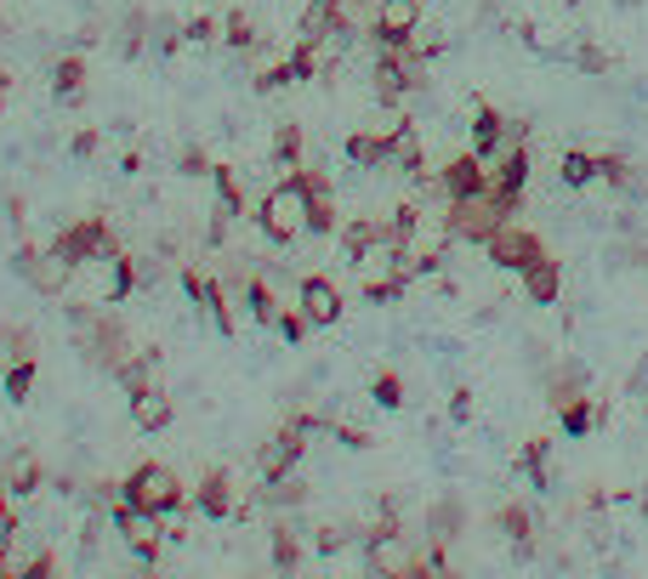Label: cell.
<instances>
[{
    "label": "cell",
    "instance_id": "obj_1",
    "mask_svg": "<svg viewBox=\"0 0 648 579\" xmlns=\"http://www.w3.org/2000/svg\"><path fill=\"white\" fill-rule=\"evenodd\" d=\"M257 222H262V234L273 244H290V239H302L308 234V222H313V171H290L285 182H273L262 193V205H257Z\"/></svg>",
    "mask_w": 648,
    "mask_h": 579
},
{
    "label": "cell",
    "instance_id": "obj_2",
    "mask_svg": "<svg viewBox=\"0 0 648 579\" xmlns=\"http://www.w3.org/2000/svg\"><path fill=\"white\" fill-rule=\"evenodd\" d=\"M120 500H132V506H142V512L171 517V512H183V506H188V489H183V477L171 471V466L142 461V466L126 477V483H120Z\"/></svg>",
    "mask_w": 648,
    "mask_h": 579
},
{
    "label": "cell",
    "instance_id": "obj_3",
    "mask_svg": "<svg viewBox=\"0 0 648 579\" xmlns=\"http://www.w3.org/2000/svg\"><path fill=\"white\" fill-rule=\"evenodd\" d=\"M74 330H80V352H86L97 369L120 375V364L132 358L126 330H120V318H114V313H86V307H74Z\"/></svg>",
    "mask_w": 648,
    "mask_h": 579
},
{
    "label": "cell",
    "instance_id": "obj_4",
    "mask_svg": "<svg viewBox=\"0 0 648 579\" xmlns=\"http://www.w3.org/2000/svg\"><path fill=\"white\" fill-rule=\"evenodd\" d=\"M501 222H512V205H501L489 188L472 193V199H450V239H466V244H484Z\"/></svg>",
    "mask_w": 648,
    "mask_h": 579
},
{
    "label": "cell",
    "instance_id": "obj_5",
    "mask_svg": "<svg viewBox=\"0 0 648 579\" xmlns=\"http://www.w3.org/2000/svg\"><path fill=\"white\" fill-rule=\"evenodd\" d=\"M12 267H17V279H29V290H40V295H63L68 273H74V262L63 250H35V244H17Z\"/></svg>",
    "mask_w": 648,
    "mask_h": 579
},
{
    "label": "cell",
    "instance_id": "obj_6",
    "mask_svg": "<svg viewBox=\"0 0 648 579\" xmlns=\"http://www.w3.org/2000/svg\"><path fill=\"white\" fill-rule=\"evenodd\" d=\"M484 250H489V262H495V267L518 273V279H523V273H529L540 256H546V244H540L529 228H518V222H501V228H495V234L484 239Z\"/></svg>",
    "mask_w": 648,
    "mask_h": 579
},
{
    "label": "cell",
    "instance_id": "obj_7",
    "mask_svg": "<svg viewBox=\"0 0 648 579\" xmlns=\"http://www.w3.org/2000/svg\"><path fill=\"white\" fill-rule=\"evenodd\" d=\"M52 250H63L74 267H80V262H109V256H120L114 228H109L103 216H86V222H74V228H63Z\"/></svg>",
    "mask_w": 648,
    "mask_h": 579
},
{
    "label": "cell",
    "instance_id": "obj_8",
    "mask_svg": "<svg viewBox=\"0 0 648 579\" xmlns=\"http://www.w3.org/2000/svg\"><path fill=\"white\" fill-rule=\"evenodd\" d=\"M114 528H120V540H126L142 563L160 557V545H165V517L160 512H142V506H132V500H120V506H114Z\"/></svg>",
    "mask_w": 648,
    "mask_h": 579
},
{
    "label": "cell",
    "instance_id": "obj_9",
    "mask_svg": "<svg viewBox=\"0 0 648 579\" xmlns=\"http://www.w3.org/2000/svg\"><path fill=\"white\" fill-rule=\"evenodd\" d=\"M296 307L308 313L313 330L336 324V318H341V290H336V279H324V273H308V279L296 285Z\"/></svg>",
    "mask_w": 648,
    "mask_h": 579
},
{
    "label": "cell",
    "instance_id": "obj_10",
    "mask_svg": "<svg viewBox=\"0 0 648 579\" xmlns=\"http://www.w3.org/2000/svg\"><path fill=\"white\" fill-rule=\"evenodd\" d=\"M183 290L205 307V318L216 324V336H234V307H228V290H222L211 273H199V267H183Z\"/></svg>",
    "mask_w": 648,
    "mask_h": 579
},
{
    "label": "cell",
    "instance_id": "obj_11",
    "mask_svg": "<svg viewBox=\"0 0 648 579\" xmlns=\"http://www.w3.org/2000/svg\"><path fill=\"white\" fill-rule=\"evenodd\" d=\"M421 29V0H376V40L404 46Z\"/></svg>",
    "mask_w": 648,
    "mask_h": 579
},
{
    "label": "cell",
    "instance_id": "obj_12",
    "mask_svg": "<svg viewBox=\"0 0 648 579\" xmlns=\"http://www.w3.org/2000/svg\"><path fill=\"white\" fill-rule=\"evenodd\" d=\"M512 137V119L495 109V103H478L472 109V154H484V160H501V148Z\"/></svg>",
    "mask_w": 648,
    "mask_h": 579
},
{
    "label": "cell",
    "instance_id": "obj_13",
    "mask_svg": "<svg viewBox=\"0 0 648 579\" xmlns=\"http://www.w3.org/2000/svg\"><path fill=\"white\" fill-rule=\"evenodd\" d=\"M438 188H444V199H472V193H484V188H489L484 154H456L450 165H444Z\"/></svg>",
    "mask_w": 648,
    "mask_h": 579
},
{
    "label": "cell",
    "instance_id": "obj_14",
    "mask_svg": "<svg viewBox=\"0 0 648 579\" xmlns=\"http://www.w3.org/2000/svg\"><path fill=\"white\" fill-rule=\"evenodd\" d=\"M194 506L205 512V517H216V523H222V517H234V512H239V506H234V477L222 471V466H211L205 477H199V494H194Z\"/></svg>",
    "mask_w": 648,
    "mask_h": 579
},
{
    "label": "cell",
    "instance_id": "obj_15",
    "mask_svg": "<svg viewBox=\"0 0 648 579\" xmlns=\"http://www.w3.org/2000/svg\"><path fill=\"white\" fill-rule=\"evenodd\" d=\"M387 165L404 171V176H427V171H421V137H415L410 119L387 125Z\"/></svg>",
    "mask_w": 648,
    "mask_h": 579
},
{
    "label": "cell",
    "instance_id": "obj_16",
    "mask_svg": "<svg viewBox=\"0 0 648 579\" xmlns=\"http://www.w3.org/2000/svg\"><path fill=\"white\" fill-rule=\"evenodd\" d=\"M171 415H177V410H171V398H165L160 381H154V387H142V392H132V420L142 426V432H165Z\"/></svg>",
    "mask_w": 648,
    "mask_h": 579
},
{
    "label": "cell",
    "instance_id": "obj_17",
    "mask_svg": "<svg viewBox=\"0 0 648 579\" xmlns=\"http://www.w3.org/2000/svg\"><path fill=\"white\" fill-rule=\"evenodd\" d=\"M523 290H529L535 307H552V301L563 295V267H558L552 256H540L529 273H523Z\"/></svg>",
    "mask_w": 648,
    "mask_h": 579
},
{
    "label": "cell",
    "instance_id": "obj_18",
    "mask_svg": "<svg viewBox=\"0 0 648 579\" xmlns=\"http://www.w3.org/2000/svg\"><path fill=\"white\" fill-rule=\"evenodd\" d=\"M331 29H347V0H308V12H302V40H324Z\"/></svg>",
    "mask_w": 648,
    "mask_h": 579
},
{
    "label": "cell",
    "instance_id": "obj_19",
    "mask_svg": "<svg viewBox=\"0 0 648 579\" xmlns=\"http://www.w3.org/2000/svg\"><path fill=\"white\" fill-rule=\"evenodd\" d=\"M52 91H58V103H80L86 97V58L80 52H68L52 63Z\"/></svg>",
    "mask_w": 648,
    "mask_h": 579
},
{
    "label": "cell",
    "instance_id": "obj_20",
    "mask_svg": "<svg viewBox=\"0 0 648 579\" xmlns=\"http://www.w3.org/2000/svg\"><path fill=\"white\" fill-rule=\"evenodd\" d=\"M382 239H387V222H347V228H341V250H347V262H353V267H364V256Z\"/></svg>",
    "mask_w": 648,
    "mask_h": 579
},
{
    "label": "cell",
    "instance_id": "obj_21",
    "mask_svg": "<svg viewBox=\"0 0 648 579\" xmlns=\"http://www.w3.org/2000/svg\"><path fill=\"white\" fill-rule=\"evenodd\" d=\"M347 160L359 171H387V131H359L347 137Z\"/></svg>",
    "mask_w": 648,
    "mask_h": 579
},
{
    "label": "cell",
    "instance_id": "obj_22",
    "mask_svg": "<svg viewBox=\"0 0 648 579\" xmlns=\"http://www.w3.org/2000/svg\"><path fill=\"white\" fill-rule=\"evenodd\" d=\"M245 307H251V318L257 324H279V295H273L267 290V279H262V273H245Z\"/></svg>",
    "mask_w": 648,
    "mask_h": 579
},
{
    "label": "cell",
    "instance_id": "obj_23",
    "mask_svg": "<svg viewBox=\"0 0 648 579\" xmlns=\"http://www.w3.org/2000/svg\"><path fill=\"white\" fill-rule=\"evenodd\" d=\"M137 285H142V262L137 256H109V307H120Z\"/></svg>",
    "mask_w": 648,
    "mask_h": 579
},
{
    "label": "cell",
    "instance_id": "obj_24",
    "mask_svg": "<svg viewBox=\"0 0 648 579\" xmlns=\"http://www.w3.org/2000/svg\"><path fill=\"white\" fill-rule=\"evenodd\" d=\"M273 165L279 171H302V125L285 119L279 131H273Z\"/></svg>",
    "mask_w": 648,
    "mask_h": 579
},
{
    "label": "cell",
    "instance_id": "obj_25",
    "mask_svg": "<svg viewBox=\"0 0 648 579\" xmlns=\"http://www.w3.org/2000/svg\"><path fill=\"white\" fill-rule=\"evenodd\" d=\"M211 176H216V211H222V216H239V211H245V182H239V171H234V165H216Z\"/></svg>",
    "mask_w": 648,
    "mask_h": 579
},
{
    "label": "cell",
    "instance_id": "obj_26",
    "mask_svg": "<svg viewBox=\"0 0 648 579\" xmlns=\"http://www.w3.org/2000/svg\"><path fill=\"white\" fill-rule=\"evenodd\" d=\"M495 523H501V534L523 551V557H529V540H535V523H529V512H523L518 506V500H512V506H501V512H495Z\"/></svg>",
    "mask_w": 648,
    "mask_h": 579
},
{
    "label": "cell",
    "instance_id": "obj_27",
    "mask_svg": "<svg viewBox=\"0 0 648 579\" xmlns=\"http://www.w3.org/2000/svg\"><path fill=\"white\" fill-rule=\"evenodd\" d=\"M558 420H563V432H569V438H586L591 426H597L591 398H586V392H581V398H563V404H558Z\"/></svg>",
    "mask_w": 648,
    "mask_h": 579
},
{
    "label": "cell",
    "instance_id": "obj_28",
    "mask_svg": "<svg viewBox=\"0 0 648 579\" xmlns=\"http://www.w3.org/2000/svg\"><path fill=\"white\" fill-rule=\"evenodd\" d=\"M558 176H563V188H586V182H597V154H586V148H569V154L558 160Z\"/></svg>",
    "mask_w": 648,
    "mask_h": 579
},
{
    "label": "cell",
    "instance_id": "obj_29",
    "mask_svg": "<svg viewBox=\"0 0 648 579\" xmlns=\"http://www.w3.org/2000/svg\"><path fill=\"white\" fill-rule=\"evenodd\" d=\"M40 483H46L40 461H35V455H17V461H12V471H7V489H12L17 500H29V494H40Z\"/></svg>",
    "mask_w": 648,
    "mask_h": 579
},
{
    "label": "cell",
    "instance_id": "obj_30",
    "mask_svg": "<svg viewBox=\"0 0 648 579\" xmlns=\"http://www.w3.org/2000/svg\"><path fill=\"white\" fill-rule=\"evenodd\" d=\"M308 234H336V199H331V182L313 171V222Z\"/></svg>",
    "mask_w": 648,
    "mask_h": 579
},
{
    "label": "cell",
    "instance_id": "obj_31",
    "mask_svg": "<svg viewBox=\"0 0 648 579\" xmlns=\"http://www.w3.org/2000/svg\"><path fill=\"white\" fill-rule=\"evenodd\" d=\"M296 563H302V540H296V528L290 523H273V568L290 574Z\"/></svg>",
    "mask_w": 648,
    "mask_h": 579
},
{
    "label": "cell",
    "instance_id": "obj_32",
    "mask_svg": "<svg viewBox=\"0 0 648 579\" xmlns=\"http://www.w3.org/2000/svg\"><path fill=\"white\" fill-rule=\"evenodd\" d=\"M148 29H154V23H148L142 12H126V23H120V35H114V52H120V58H137Z\"/></svg>",
    "mask_w": 648,
    "mask_h": 579
},
{
    "label": "cell",
    "instance_id": "obj_33",
    "mask_svg": "<svg viewBox=\"0 0 648 579\" xmlns=\"http://www.w3.org/2000/svg\"><path fill=\"white\" fill-rule=\"evenodd\" d=\"M262 500H267V506H302V500H308V483H302V477H273V483L262 489Z\"/></svg>",
    "mask_w": 648,
    "mask_h": 579
},
{
    "label": "cell",
    "instance_id": "obj_34",
    "mask_svg": "<svg viewBox=\"0 0 648 579\" xmlns=\"http://www.w3.org/2000/svg\"><path fill=\"white\" fill-rule=\"evenodd\" d=\"M461 534V506H456V500H438V506H433V523H427V540H456Z\"/></svg>",
    "mask_w": 648,
    "mask_h": 579
},
{
    "label": "cell",
    "instance_id": "obj_35",
    "mask_svg": "<svg viewBox=\"0 0 648 579\" xmlns=\"http://www.w3.org/2000/svg\"><path fill=\"white\" fill-rule=\"evenodd\" d=\"M597 176L614 182V188H637V171H632L626 154H597Z\"/></svg>",
    "mask_w": 648,
    "mask_h": 579
},
{
    "label": "cell",
    "instance_id": "obj_36",
    "mask_svg": "<svg viewBox=\"0 0 648 579\" xmlns=\"http://www.w3.org/2000/svg\"><path fill=\"white\" fill-rule=\"evenodd\" d=\"M370 398H376L382 410H398V404H404V381H398V369H382L376 381H370Z\"/></svg>",
    "mask_w": 648,
    "mask_h": 579
},
{
    "label": "cell",
    "instance_id": "obj_37",
    "mask_svg": "<svg viewBox=\"0 0 648 579\" xmlns=\"http://www.w3.org/2000/svg\"><path fill=\"white\" fill-rule=\"evenodd\" d=\"M29 387H35V358H12V369H7V398H12V404H23V398H29Z\"/></svg>",
    "mask_w": 648,
    "mask_h": 579
},
{
    "label": "cell",
    "instance_id": "obj_38",
    "mask_svg": "<svg viewBox=\"0 0 648 579\" xmlns=\"http://www.w3.org/2000/svg\"><path fill=\"white\" fill-rule=\"evenodd\" d=\"M222 40H228L234 52H251V46H257V29H251V17H245V12H228V23H222Z\"/></svg>",
    "mask_w": 648,
    "mask_h": 579
},
{
    "label": "cell",
    "instance_id": "obj_39",
    "mask_svg": "<svg viewBox=\"0 0 648 579\" xmlns=\"http://www.w3.org/2000/svg\"><path fill=\"white\" fill-rule=\"evenodd\" d=\"M523 471H529V483H535V489H546V483H552V471H546V438L523 443Z\"/></svg>",
    "mask_w": 648,
    "mask_h": 579
},
{
    "label": "cell",
    "instance_id": "obj_40",
    "mask_svg": "<svg viewBox=\"0 0 648 579\" xmlns=\"http://www.w3.org/2000/svg\"><path fill=\"white\" fill-rule=\"evenodd\" d=\"M404 285H410L404 273H387V279H370V285H364V295L376 301V307H387V301H398V295H404Z\"/></svg>",
    "mask_w": 648,
    "mask_h": 579
},
{
    "label": "cell",
    "instance_id": "obj_41",
    "mask_svg": "<svg viewBox=\"0 0 648 579\" xmlns=\"http://www.w3.org/2000/svg\"><path fill=\"white\" fill-rule=\"evenodd\" d=\"M177 171H183V176H211L216 165L205 160V148H194V142H188L183 154H177Z\"/></svg>",
    "mask_w": 648,
    "mask_h": 579
},
{
    "label": "cell",
    "instance_id": "obj_42",
    "mask_svg": "<svg viewBox=\"0 0 648 579\" xmlns=\"http://www.w3.org/2000/svg\"><path fill=\"white\" fill-rule=\"evenodd\" d=\"M188 35H183V23H171V17H154V46L160 52H177Z\"/></svg>",
    "mask_w": 648,
    "mask_h": 579
},
{
    "label": "cell",
    "instance_id": "obj_43",
    "mask_svg": "<svg viewBox=\"0 0 648 579\" xmlns=\"http://www.w3.org/2000/svg\"><path fill=\"white\" fill-rule=\"evenodd\" d=\"M308 330H313V324H308L302 307H285V313H279V336H285V341H302Z\"/></svg>",
    "mask_w": 648,
    "mask_h": 579
},
{
    "label": "cell",
    "instance_id": "obj_44",
    "mask_svg": "<svg viewBox=\"0 0 648 579\" xmlns=\"http://www.w3.org/2000/svg\"><path fill=\"white\" fill-rule=\"evenodd\" d=\"M313 545L324 551V557H331V551H341V545H347V528H336V523H331V528H319Z\"/></svg>",
    "mask_w": 648,
    "mask_h": 579
},
{
    "label": "cell",
    "instance_id": "obj_45",
    "mask_svg": "<svg viewBox=\"0 0 648 579\" xmlns=\"http://www.w3.org/2000/svg\"><path fill=\"white\" fill-rule=\"evenodd\" d=\"M183 35H188V40H199V46H205V40L216 35V23H211L205 12H199V17H188V23H183Z\"/></svg>",
    "mask_w": 648,
    "mask_h": 579
},
{
    "label": "cell",
    "instance_id": "obj_46",
    "mask_svg": "<svg viewBox=\"0 0 648 579\" xmlns=\"http://www.w3.org/2000/svg\"><path fill=\"white\" fill-rule=\"evenodd\" d=\"M575 63H581L586 74H603V68H609V58L597 52V46H581V52H575Z\"/></svg>",
    "mask_w": 648,
    "mask_h": 579
},
{
    "label": "cell",
    "instance_id": "obj_47",
    "mask_svg": "<svg viewBox=\"0 0 648 579\" xmlns=\"http://www.w3.org/2000/svg\"><path fill=\"white\" fill-rule=\"evenodd\" d=\"M626 392H632V398H643V392H648V358H637V369L626 375Z\"/></svg>",
    "mask_w": 648,
    "mask_h": 579
},
{
    "label": "cell",
    "instance_id": "obj_48",
    "mask_svg": "<svg viewBox=\"0 0 648 579\" xmlns=\"http://www.w3.org/2000/svg\"><path fill=\"white\" fill-rule=\"evenodd\" d=\"M17 540V517L7 512V517H0V563H7V545Z\"/></svg>",
    "mask_w": 648,
    "mask_h": 579
},
{
    "label": "cell",
    "instance_id": "obj_49",
    "mask_svg": "<svg viewBox=\"0 0 648 579\" xmlns=\"http://www.w3.org/2000/svg\"><path fill=\"white\" fill-rule=\"evenodd\" d=\"M450 420H472V392H456L450 398Z\"/></svg>",
    "mask_w": 648,
    "mask_h": 579
},
{
    "label": "cell",
    "instance_id": "obj_50",
    "mask_svg": "<svg viewBox=\"0 0 648 579\" xmlns=\"http://www.w3.org/2000/svg\"><path fill=\"white\" fill-rule=\"evenodd\" d=\"M97 154V131H80L74 137V160H91Z\"/></svg>",
    "mask_w": 648,
    "mask_h": 579
},
{
    "label": "cell",
    "instance_id": "obj_51",
    "mask_svg": "<svg viewBox=\"0 0 648 579\" xmlns=\"http://www.w3.org/2000/svg\"><path fill=\"white\" fill-rule=\"evenodd\" d=\"M7 91H12V74L0 68V109H7Z\"/></svg>",
    "mask_w": 648,
    "mask_h": 579
},
{
    "label": "cell",
    "instance_id": "obj_52",
    "mask_svg": "<svg viewBox=\"0 0 648 579\" xmlns=\"http://www.w3.org/2000/svg\"><path fill=\"white\" fill-rule=\"evenodd\" d=\"M7 494H12V489H7V477H0V517H7V512H12V506H7Z\"/></svg>",
    "mask_w": 648,
    "mask_h": 579
},
{
    "label": "cell",
    "instance_id": "obj_53",
    "mask_svg": "<svg viewBox=\"0 0 648 579\" xmlns=\"http://www.w3.org/2000/svg\"><path fill=\"white\" fill-rule=\"evenodd\" d=\"M0 358H7V336H0Z\"/></svg>",
    "mask_w": 648,
    "mask_h": 579
}]
</instances>
